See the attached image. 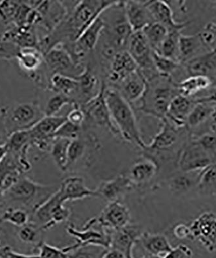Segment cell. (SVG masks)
<instances>
[{
	"label": "cell",
	"mask_w": 216,
	"mask_h": 258,
	"mask_svg": "<svg viewBox=\"0 0 216 258\" xmlns=\"http://www.w3.org/2000/svg\"><path fill=\"white\" fill-rule=\"evenodd\" d=\"M28 2L40 13L42 21L38 28L44 30L46 34L51 32L63 20L68 13L61 1L29 0Z\"/></svg>",
	"instance_id": "cell-16"
},
{
	"label": "cell",
	"mask_w": 216,
	"mask_h": 258,
	"mask_svg": "<svg viewBox=\"0 0 216 258\" xmlns=\"http://www.w3.org/2000/svg\"><path fill=\"white\" fill-rule=\"evenodd\" d=\"M182 66L188 77L203 76L212 78L216 76V50L195 57Z\"/></svg>",
	"instance_id": "cell-27"
},
{
	"label": "cell",
	"mask_w": 216,
	"mask_h": 258,
	"mask_svg": "<svg viewBox=\"0 0 216 258\" xmlns=\"http://www.w3.org/2000/svg\"><path fill=\"white\" fill-rule=\"evenodd\" d=\"M212 25H213V27H214V29L216 31V23H212Z\"/></svg>",
	"instance_id": "cell-61"
},
{
	"label": "cell",
	"mask_w": 216,
	"mask_h": 258,
	"mask_svg": "<svg viewBox=\"0 0 216 258\" xmlns=\"http://www.w3.org/2000/svg\"><path fill=\"white\" fill-rule=\"evenodd\" d=\"M208 52L202 43L199 33L194 35L181 34L179 37V62L181 64Z\"/></svg>",
	"instance_id": "cell-30"
},
{
	"label": "cell",
	"mask_w": 216,
	"mask_h": 258,
	"mask_svg": "<svg viewBox=\"0 0 216 258\" xmlns=\"http://www.w3.org/2000/svg\"><path fill=\"white\" fill-rule=\"evenodd\" d=\"M216 105L206 102H196L186 121V127L192 133L193 129L199 127L210 121L214 114Z\"/></svg>",
	"instance_id": "cell-33"
},
{
	"label": "cell",
	"mask_w": 216,
	"mask_h": 258,
	"mask_svg": "<svg viewBox=\"0 0 216 258\" xmlns=\"http://www.w3.org/2000/svg\"><path fill=\"white\" fill-rule=\"evenodd\" d=\"M137 243H140L142 249L145 251L146 255L162 257H164L173 248L167 236L163 234L143 232Z\"/></svg>",
	"instance_id": "cell-29"
},
{
	"label": "cell",
	"mask_w": 216,
	"mask_h": 258,
	"mask_svg": "<svg viewBox=\"0 0 216 258\" xmlns=\"http://www.w3.org/2000/svg\"><path fill=\"white\" fill-rule=\"evenodd\" d=\"M142 258H163L162 257L159 256H155V255H144L143 257Z\"/></svg>",
	"instance_id": "cell-60"
},
{
	"label": "cell",
	"mask_w": 216,
	"mask_h": 258,
	"mask_svg": "<svg viewBox=\"0 0 216 258\" xmlns=\"http://www.w3.org/2000/svg\"><path fill=\"white\" fill-rule=\"evenodd\" d=\"M1 243H2V239H1V237H0V248L2 247V245H1Z\"/></svg>",
	"instance_id": "cell-62"
},
{
	"label": "cell",
	"mask_w": 216,
	"mask_h": 258,
	"mask_svg": "<svg viewBox=\"0 0 216 258\" xmlns=\"http://www.w3.org/2000/svg\"><path fill=\"white\" fill-rule=\"evenodd\" d=\"M192 137V133L186 126L178 127L163 119L159 131L150 144H146L141 149L143 158L154 161L160 169L165 161L173 158L178 161L179 154Z\"/></svg>",
	"instance_id": "cell-1"
},
{
	"label": "cell",
	"mask_w": 216,
	"mask_h": 258,
	"mask_svg": "<svg viewBox=\"0 0 216 258\" xmlns=\"http://www.w3.org/2000/svg\"><path fill=\"white\" fill-rule=\"evenodd\" d=\"M179 94L178 85L173 79L159 75L146 82L143 96L131 105L135 114L139 112L160 121L165 119L172 101Z\"/></svg>",
	"instance_id": "cell-2"
},
{
	"label": "cell",
	"mask_w": 216,
	"mask_h": 258,
	"mask_svg": "<svg viewBox=\"0 0 216 258\" xmlns=\"http://www.w3.org/2000/svg\"><path fill=\"white\" fill-rule=\"evenodd\" d=\"M124 4L126 18L133 32L142 31L155 22L146 1H126Z\"/></svg>",
	"instance_id": "cell-24"
},
{
	"label": "cell",
	"mask_w": 216,
	"mask_h": 258,
	"mask_svg": "<svg viewBox=\"0 0 216 258\" xmlns=\"http://www.w3.org/2000/svg\"><path fill=\"white\" fill-rule=\"evenodd\" d=\"M105 87L106 85L104 82L100 93L81 107L86 115V120L82 126L104 128L113 135L121 138L110 116L105 98Z\"/></svg>",
	"instance_id": "cell-11"
},
{
	"label": "cell",
	"mask_w": 216,
	"mask_h": 258,
	"mask_svg": "<svg viewBox=\"0 0 216 258\" xmlns=\"http://www.w3.org/2000/svg\"><path fill=\"white\" fill-rule=\"evenodd\" d=\"M43 57L50 77L54 75H61L77 78L86 68L83 64L77 63L70 53L60 46L52 48Z\"/></svg>",
	"instance_id": "cell-13"
},
{
	"label": "cell",
	"mask_w": 216,
	"mask_h": 258,
	"mask_svg": "<svg viewBox=\"0 0 216 258\" xmlns=\"http://www.w3.org/2000/svg\"><path fill=\"white\" fill-rule=\"evenodd\" d=\"M143 231L139 226L129 225L111 232L110 249L118 251L127 258L133 257V250Z\"/></svg>",
	"instance_id": "cell-19"
},
{
	"label": "cell",
	"mask_w": 216,
	"mask_h": 258,
	"mask_svg": "<svg viewBox=\"0 0 216 258\" xmlns=\"http://www.w3.org/2000/svg\"><path fill=\"white\" fill-rule=\"evenodd\" d=\"M138 69L134 59L127 50H121L115 56L110 64L109 70L104 82L109 88H114L117 84Z\"/></svg>",
	"instance_id": "cell-18"
},
{
	"label": "cell",
	"mask_w": 216,
	"mask_h": 258,
	"mask_svg": "<svg viewBox=\"0 0 216 258\" xmlns=\"http://www.w3.org/2000/svg\"><path fill=\"white\" fill-rule=\"evenodd\" d=\"M210 130L216 134V110L210 120Z\"/></svg>",
	"instance_id": "cell-57"
},
{
	"label": "cell",
	"mask_w": 216,
	"mask_h": 258,
	"mask_svg": "<svg viewBox=\"0 0 216 258\" xmlns=\"http://www.w3.org/2000/svg\"><path fill=\"white\" fill-rule=\"evenodd\" d=\"M200 172V171H199ZM199 172L184 173L172 177L169 181V188L175 194L185 193L193 186H196Z\"/></svg>",
	"instance_id": "cell-41"
},
{
	"label": "cell",
	"mask_w": 216,
	"mask_h": 258,
	"mask_svg": "<svg viewBox=\"0 0 216 258\" xmlns=\"http://www.w3.org/2000/svg\"><path fill=\"white\" fill-rule=\"evenodd\" d=\"M67 121L73 125L82 126L86 120V115L81 107L72 106L71 109L66 115Z\"/></svg>",
	"instance_id": "cell-50"
},
{
	"label": "cell",
	"mask_w": 216,
	"mask_h": 258,
	"mask_svg": "<svg viewBox=\"0 0 216 258\" xmlns=\"http://www.w3.org/2000/svg\"><path fill=\"white\" fill-rule=\"evenodd\" d=\"M87 141L88 139L83 131L79 138L71 141L68 147L67 171L83 158L87 149Z\"/></svg>",
	"instance_id": "cell-40"
},
{
	"label": "cell",
	"mask_w": 216,
	"mask_h": 258,
	"mask_svg": "<svg viewBox=\"0 0 216 258\" xmlns=\"http://www.w3.org/2000/svg\"><path fill=\"white\" fill-rule=\"evenodd\" d=\"M194 239L210 252L216 250V214L204 212L190 225Z\"/></svg>",
	"instance_id": "cell-15"
},
{
	"label": "cell",
	"mask_w": 216,
	"mask_h": 258,
	"mask_svg": "<svg viewBox=\"0 0 216 258\" xmlns=\"http://www.w3.org/2000/svg\"><path fill=\"white\" fill-rule=\"evenodd\" d=\"M146 87V81L137 69L112 89L116 90L125 100L132 105L142 98Z\"/></svg>",
	"instance_id": "cell-23"
},
{
	"label": "cell",
	"mask_w": 216,
	"mask_h": 258,
	"mask_svg": "<svg viewBox=\"0 0 216 258\" xmlns=\"http://www.w3.org/2000/svg\"><path fill=\"white\" fill-rule=\"evenodd\" d=\"M4 53L5 50L4 41L2 40L1 36H0V59H3Z\"/></svg>",
	"instance_id": "cell-59"
},
{
	"label": "cell",
	"mask_w": 216,
	"mask_h": 258,
	"mask_svg": "<svg viewBox=\"0 0 216 258\" xmlns=\"http://www.w3.org/2000/svg\"><path fill=\"white\" fill-rule=\"evenodd\" d=\"M193 256L194 254L191 248L181 244L172 248L171 252L163 258H193Z\"/></svg>",
	"instance_id": "cell-52"
},
{
	"label": "cell",
	"mask_w": 216,
	"mask_h": 258,
	"mask_svg": "<svg viewBox=\"0 0 216 258\" xmlns=\"http://www.w3.org/2000/svg\"><path fill=\"white\" fill-rule=\"evenodd\" d=\"M155 22L166 27L169 31H182L190 24V22H177L175 20L173 9L166 1H146Z\"/></svg>",
	"instance_id": "cell-22"
},
{
	"label": "cell",
	"mask_w": 216,
	"mask_h": 258,
	"mask_svg": "<svg viewBox=\"0 0 216 258\" xmlns=\"http://www.w3.org/2000/svg\"><path fill=\"white\" fill-rule=\"evenodd\" d=\"M9 133L5 125L3 116L0 112V146L6 144L9 138Z\"/></svg>",
	"instance_id": "cell-55"
},
{
	"label": "cell",
	"mask_w": 216,
	"mask_h": 258,
	"mask_svg": "<svg viewBox=\"0 0 216 258\" xmlns=\"http://www.w3.org/2000/svg\"><path fill=\"white\" fill-rule=\"evenodd\" d=\"M213 84L212 78L203 76H191L177 83L180 95L193 98L197 94L207 91Z\"/></svg>",
	"instance_id": "cell-32"
},
{
	"label": "cell",
	"mask_w": 216,
	"mask_h": 258,
	"mask_svg": "<svg viewBox=\"0 0 216 258\" xmlns=\"http://www.w3.org/2000/svg\"><path fill=\"white\" fill-rule=\"evenodd\" d=\"M158 170V166L154 161L144 158L131 167L128 175L133 186H141L152 181Z\"/></svg>",
	"instance_id": "cell-31"
},
{
	"label": "cell",
	"mask_w": 216,
	"mask_h": 258,
	"mask_svg": "<svg viewBox=\"0 0 216 258\" xmlns=\"http://www.w3.org/2000/svg\"><path fill=\"white\" fill-rule=\"evenodd\" d=\"M67 105H73V101L70 97L62 94L55 93L54 95L50 97L43 108L45 116H58L57 114Z\"/></svg>",
	"instance_id": "cell-46"
},
{
	"label": "cell",
	"mask_w": 216,
	"mask_h": 258,
	"mask_svg": "<svg viewBox=\"0 0 216 258\" xmlns=\"http://www.w3.org/2000/svg\"><path fill=\"white\" fill-rule=\"evenodd\" d=\"M107 251L102 246L88 245L79 246L65 253L67 258H103Z\"/></svg>",
	"instance_id": "cell-45"
},
{
	"label": "cell",
	"mask_w": 216,
	"mask_h": 258,
	"mask_svg": "<svg viewBox=\"0 0 216 258\" xmlns=\"http://www.w3.org/2000/svg\"><path fill=\"white\" fill-rule=\"evenodd\" d=\"M31 214L26 210L17 207H8L0 216V222L22 227L31 222Z\"/></svg>",
	"instance_id": "cell-39"
},
{
	"label": "cell",
	"mask_w": 216,
	"mask_h": 258,
	"mask_svg": "<svg viewBox=\"0 0 216 258\" xmlns=\"http://www.w3.org/2000/svg\"><path fill=\"white\" fill-rule=\"evenodd\" d=\"M194 99L195 102H206L216 105V87L208 90L207 94L203 96H197Z\"/></svg>",
	"instance_id": "cell-54"
},
{
	"label": "cell",
	"mask_w": 216,
	"mask_h": 258,
	"mask_svg": "<svg viewBox=\"0 0 216 258\" xmlns=\"http://www.w3.org/2000/svg\"><path fill=\"white\" fill-rule=\"evenodd\" d=\"M100 16L104 24L101 37L119 51L126 50L133 31L126 18L124 2L115 1Z\"/></svg>",
	"instance_id": "cell-5"
},
{
	"label": "cell",
	"mask_w": 216,
	"mask_h": 258,
	"mask_svg": "<svg viewBox=\"0 0 216 258\" xmlns=\"http://www.w3.org/2000/svg\"><path fill=\"white\" fill-rule=\"evenodd\" d=\"M43 230L35 223L30 222L20 227L17 232L18 238L22 243L27 245H40L43 241L41 239V233Z\"/></svg>",
	"instance_id": "cell-44"
},
{
	"label": "cell",
	"mask_w": 216,
	"mask_h": 258,
	"mask_svg": "<svg viewBox=\"0 0 216 258\" xmlns=\"http://www.w3.org/2000/svg\"><path fill=\"white\" fill-rule=\"evenodd\" d=\"M126 50L134 59L138 70L146 82L159 76L154 64L153 50L143 32H133Z\"/></svg>",
	"instance_id": "cell-10"
},
{
	"label": "cell",
	"mask_w": 216,
	"mask_h": 258,
	"mask_svg": "<svg viewBox=\"0 0 216 258\" xmlns=\"http://www.w3.org/2000/svg\"><path fill=\"white\" fill-rule=\"evenodd\" d=\"M134 187L128 174H120L114 179L102 182L95 189L96 197L102 198L108 203L120 201Z\"/></svg>",
	"instance_id": "cell-21"
},
{
	"label": "cell",
	"mask_w": 216,
	"mask_h": 258,
	"mask_svg": "<svg viewBox=\"0 0 216 258\" xmlns=\"http://www.w3.org/2000/svg\"><path fill=\"white\" fill-rule=\"evenodd\" d=\"M58 190L62 199L65 203L89 197H96L95 190L89 189L83 177L80 176L67 177L62 182Z\"/></svg>",
	"instance_id": "cell-25"
},
{
	"label": "cell",
	"mask_w": 216,
	"mask_h": 258,
	"mask_svg": "<svg viewBox=\"0 0 216 258\" xmlns=\"http://www.w3.org/2000/svg\"><path fill=\"white\" fill-rule=\"evenodd\" d=\"M71 140L55 138L49 153L55 165L61 172H67L68 147Z\"/></svg>",
	"instance_id": "cell-37"
},
{
	"label": "cell",
	"mask_w": 216,
	"mask_h": 258,
	"mask_svg": "<svg viewBox=\"0 0 216 258\" xmlns=\"http://www.w3.org/2000/svg\"><path fill=\"white\" fill-rule=\"evenodd\" d=\"M172 234L175 238L179 240H186V239L190 241L195 240L190 226L184 223H179L175 225L172 229Z\"/></svg>",
	"instance_id": "cell-51"
},
{
	"label": "cell",
	"mask_w": 216,
	"mask_h": 258,
	"mask_svg": "<svg viewBox=\"0 0 216 258\" xmlns=\"http://www.w3.org/2000/svg\"><path fill=\"white\" fill-rule=\"evenodd\" d=\"M65 204L57 190L34 212L31 222L43 230L51 229L59 223L66 222L70 218L71 211L65 206Z\"/></svg>",
	"instance_id": "cell-8"
},
{
	"label": "cell",
	"mask_w": 216,
	"mask_h": 258,
	"mask_svg": "<svg viewBox=\"0 0 216 258\" xmlns=\"http://www.w3.org/2000/svg\"><path fill=\"white\" fill-rule=\"evenodd\" d=\"M2 36L5 40L11 41L20 49L34 48L40 50L41 37L36 27L23 25L9 27Z\"/></svg>",
	"instance_id": "cell-20"
},
{
	"label": "cell",
	"mask_w": 216,
	"mask_h": 258,
	"mask_svg": "<svg viewBox=\"0 0 216 258\" xmlns=\"http://www.w3.org/2000/svg\"><path fill=\"white\" fill-rule=\"evenodd\" d=\"M96 220L104 229L112 232L129 225L131 213L128 207L121 201L109 202Z\"/></svg>",
	"instance_id": "cell-17"
},
{
	"label": "cell",
	"mask_w": 216,
	"mask_h": 258,
	"mask_svg": "<svg viewBox=\"0 0 216 258\" xmlns=\"http://www.w3.org/2000/svg\"><path fill=\"white\" fill-rule=\"evenodd\" d=\"M7 153H8V148H7L6 145L0 146V163L3 161Z\"/></svg>",
	"instance_id": "cell-58"
},
{
	"label": "cell",
	"mask_w": 216,
	"mask_h": 258,
	"mask_svg": "<svg viewBox=\"0 0 216 258\" xmlns=\"http://www.w3.org/2000/svg\"><path fill=\"white\" fill-rule=\"evenodd\" d=\"M20 2L15 0L0 2V20L8 28L13 25Z\"/></svg>",
	"instance_id": "cell-47"
},
{
	"label": "cell",
	"mask_w": 216,
	"mask_h": 258,
	"mask_svg": "<svg viewBox=\"0 0 216 258\" xmlns=\"http://www.w3.org/2000/svg\"><path fill=\"white\" fill-rule=\"evenodd\" d=\"M103 258H127L125 255L122 253L118 252V251L110 249L108 250L106 254H105L104 257Z\"/></svg>",
	"instance_id": "cell-56"
},
{
	"label": "cell",
	"mask_w": 216,
	"mask_h": 258,
	"mask_svg": "<svg viewBox=\"0 0 216 258\" xmlns=\"http://www.w3.org/2000/svg\"><path fill=\"white\" fill-rule=\"evenodd\" d=\"M195 187L200 195L216 196V163L209 165L199 172Z\"/></svg>",
	"instance_id": "cell-34"
},
{
	"label": "cell",
	"mask_w": 216,
	"mask_h": 258,
	"mask_svg": "<svg viewBox=\"0 0 216 258\" xmlns=\"http://www.w3.org/2000/svg\"><path fill=\"white\" fill-rule=\"evenodd\" d=\"M82 133L81 126L73 125L66 121L55 133V138H63V139L72 141L73 140L79 138L81 136Z\"/></svg>",
	"instance_id": "cell-48"
},
{
	"label": "cell",
	"mask_w": 216,
	"mask_h": 258,
	"mask_svg": "<svg viewBox=\"0 0 216 258\" xmlns=\"http://www.w3.org/2000/svg\"><path fill=\"white\" fill-rule=\"evenodd\" d=\"M67 232L75 238L76 243L74 245L63 248L64 252L79 246L88 245L99 246L110 249L111 232L104 229L98 223L96 218L89 220L82 230L77 229L74 225H68Z\"/></svg>",
	"instance_id": "cell-9"
},
{
	"label": "cell",
	"mask_w": 216,
	"mask_h": 258,
	"mask_svg": "<svg viewBox=\"0 0 216 258\" xmlns=\"http://www.w3.org/2000/svg\"><path fill=\"white\" fill-rule=\"evenodd\" d=\"M67 121L66 116H45L30 128L31 146L40 151L49 152L55 140V133Z\"/></svg>",
	"instance_id": "cell-14"
},
{
	"label": "cell",
	"mask_w": 216,
	"mask_h": 258,
	"mask_svg": "<svg viewBox=\"0 0 216 258\" xmlns=\"http://www.w3.org/2000/svg\"><path fill=\"white\" fill-rule=\"evenodd\" d=\"M78 88L77 78L61 75H52L50 78L48 91L70 97L72 100Z\"/></svg>",
	"instance_id": "cell-35"
},
{
	"label": "cell",
	"mask_w": 216,
	"mask_h": 258,
	"mask_svg": "<svg viewBox=\"0 0 216 258\" xmlns=\"http://www.w3.org/2000/svg\"><path fill=\"white\" fill-rule=\"evenodd\" d=\"M0 112L9 135L17 131L29 130L45 116L43 108L37 101L3 106L0 107Z\"/></svg>",
	"instance_id": "cell-6"
},
{
	"label": "cell",
	"mask_w": 216,
	"mask_h": 258,
	"mask_svg": "<svg viewBox=\"0 0 216 258\" xmlns=\"http://www.w3.org/2000/svg\"><path fill=\"white\" fill-rule=\"evenodd\" d=\"M16 59L20 69L33 82L40 75L44 66V57L42 53L34 48L20 49Z\"/></svg>",
	"instance_id": "cell-26"
},
{
	"label": "cell",
	"mask_w": 216,
	"mask_h": 258,
	"mask_svg": "<svg viewBox=\"0 0 216 258\" xmlns=\"http://www.w3.org/2000/svg\"><path fill=\"white\" fill-rule=\"evenodd\" d=\"M195 104L194 98L179 94L172 101L165 119L178 127H185L188 115Z\"/></svg>",
	"instance_id": "cell-28"
},
{
	"label": "cell",
	"mask_w": 216,
	"mask_h": 258,
	"mask_svg": "<svg viewBox=\"0 0 216 258\" xmlns=\"http://www.w3.org/2000/svg\"><path fill=\"white\" fill-rule=\"evenodd\" d=\"M150 43L153 52H155L169 33V30L157 22H153L142 31Z\"/></svg>",
	"instance_id": "cell-43"
},
{
	"label": "cell",
	"mask_w": 216,
	"mask_h": 258,
	"mask_svg": "<svg viewBox=\"0 0 216 258\" xmlns=\"http://www.w3.org/2000/svg\"><path fill=\"white\" fill-rule=\"evenodd\" d=\"M115 1L84 0L77 1L67 16L76 36V40Z\"/></svg>",
	"instance_id": "cell-7"
},
{
	"label": "cell",
	"mask_w": 216,
	"mask_h": 258,
	"mask_svg": "<svg viewBox=\"0 0 216 258\" xmlns=\"http://www.w3.org/2000/svg\"><path fill=\"white\" fill-rule=\"evenodd\" d=\"M36 249L38 250L40 258H67L66 253L63 248L55 247L43 241L36 246Z\"/></svg>",
	"instance_id": "cell-49"
},
{
	"label": "cell",
	"mask_w": 216,
	"mask_h": 258,
	"mask_svg": "<svg viewBox=\"0 0 216 258\" xmlns=\"http://www.w3.org/2000/svg\"><path fill=\"white\" fill-rule=\"evenodd\" d=\"M105 98L113 123L121 139L142 149V139L136 114L132 106L114 89L105 87Z\"/></svg>",
	"instance_id": "cell-3"
},
{
	"label": "cell",
	"mask_w": 216,
	"mask_h": 258,
	"mask_svg": "<svg viewBox=\"0 0 216 258\" xmlns=\"http://www.w3.org/2000/svg\"><path fill=\"white\" fill-rule=\"evenodd\" d=\"M181 34V31H169L155 52L160 56L179 62V40Z\"/></svg>",
	"instance_id": "cell-38"
},
{
	"label": "cell",
	"mask_w": 216,
	"mask_h": 258,
	"mask_svg": "<svg viewBox=\"0 0 216 258\" xmlns=\"http://www.w3.org/2000/svg\"><path fill=\"white\" fill-rule=\"evenodd\" d=\"M0 258H40L38 255H27L16 252L11 246H2L0 248Z\"/></svg>",
	"instance_id": "cell-53"
},
{
	"label": "cell",
	"mask_w": 216,
	"mask_h": 258,
	"mask_svg": "<svg viewBox=\"0 0 216 258\" xmlns=\"http://www.w3.org/2000/svg\"><path fill=\"white\" fill-rule=\"evenodd\" d=\"M6 145L9 153L15 154L29 153L32 147L29 130L17 131L11 134Z\"/></svg>",
	"instance_id": "cell-36"
},
{
	"label": "cell",
	"mask_w": 216,
	"mask_h": 258,
	"mask_svg": "<svg viewBox=\"0 0 216 258\" xmlns=\"http://www.w3.org/2000/svg\"><path fill=\"white\" fill-rule=\"evenodd\" d=\"M216 163L215 159L192 137L179 154L177 167L181 172L191 173Z\"/></svg>",
	"instance_id": "cell-12"
},
{
	"label": "cell",
	"mask_w": 216,
	"mask_h": 258,
	"mask_svg": "<svg viewBox=\"0 0 216 258\" xmlns=\"http://www.w3.org/2000/svg\"><path fill=\"white\" fill-rule=\"evenodd\" d=\"M153 58L156 70L162 77L171 78L174 80V76L183 69L182 64L179 62L160 56L155 52H153Z\"/></svg>",
	"instance_id": "cell-42"
},
{
	"label": "cell",
	"mask_w": 216,
	"mask_h": 258,
	"mask_svg": "<svg viewBox=\"0 0 216 258\" xmlns=\"http://www.w3.org/2000/svg\"><path fill=\"white\" fill-rule=\"evenodd\" d=\"M59 187L53 185H42L23 175L4 194L0 206L20 207L32 216L41 205L57 192Z\"/></svg>",
	"instance_id": "cell-4"
}]
</instances>
